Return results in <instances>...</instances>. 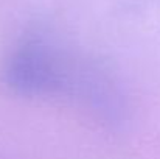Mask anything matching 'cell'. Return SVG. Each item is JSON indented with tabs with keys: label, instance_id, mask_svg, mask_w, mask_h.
<instances>
[{
	"label": "cell",
	"instance_id": "6da1fadb",
	"mask_svg": "<svg viewBox=\"0 0 160 159\" xmlns=\"http://www.w3.org/2000/svg\"><path fill=\"white\" fill-rule=\"evenodd\" d=\"M3 83L23 97H67L107 123H120L124 103L115 81L97 62L68 52L53 36L27 34L8 55Z\"/></svg>",
	"mask_w": 160,
	"mask_h": 159
}]
</instances>
